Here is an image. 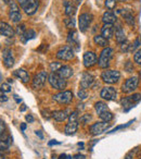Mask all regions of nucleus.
<instances>
[{"label": "nucleus", "mask_w": 141, "mask_h": 159, "mask_svg": "<svg viewBox=\"0 0 141 159\" xmlns=\"http://www.w3.org/2000/svg\"><path fill=\"white\" fill-rule=\"evenodd\" d=\"M48 81L51 87L58 91H64V89L66 87V81L55 72H51L48 75Z\"/></svg>", "instance_id": "nucleus-1"}, {"label": "nucleus", "mask_w": 141, "mask_h": 159, "mask_svg": "<svg viewBox=\"0 0 141 159\" xmlns=\"http://www.w3.org/2000/svg\"><path fill=\"white\" fill-rule=\"evenodd\" d=\"M113 56V49L110 47H105V48L102 50V52L100 53L99 60H98V64L101 69H106L110 66L111 58Z\"/></svg>", "instance_id": "nucleus-2"}, {"label": "nucleus", "mask_w": 141, "mask_h": 159, "mask_svg": "<svg viewBox=\"0 0 141 159\" xmlns=\"http://www.w3.org/2000/svg\"><path fill=\"white\" fill-rule=\"evenodd\" d=\"M101 79L108 84H115L121 79V73L117 70H106L101 73Z\"/></svg>", "instance_id": "nucleus-3"}, {"label": "nucleus", "mask_w": 141, "mask_h": 159, "mask_svg": "<svg viewBox=\"0 0 141 159\" xmlns=\"http://www.w3.org/2000/svg\"><path fill=\"white\" fill-rule=\"evenodd\" d=\"M138 85H139V77L131 76L126 80L125 83L122 85V92L125 94H130L138 89Z\"/></svg>", "instance_id": "nucleus-4"}, {"label": "nucleus", "mask_w": 141, "mask_h": 159, "mask_svg": "<svg viewBox=\"0 0 141 159\" xmlns=\"http://www.w3.org/2000/svg\"><path fill=\"white\" fill-rule=\"evenodd\" d=\"M111 128V123L105 121H99V122H96L93 123L92 125L90 126V133L93 135V136H97V135H100L102 133L106 132L109 129Z\"/></svg>", "instance_id": "nucleus-5"}, {"label": "nucleus", "mask_w": 141, "mask_h": 159, "mask_svg": "<svg viewBox=\"0 0 141 159\" xmlns=\"http://www.w3.org/2000/svg\"><path fill=\"white\" fill-rule=\"evenodd\" d=\"M52 98L58 104L67 105L73 100V93L70 91H62V92H60V93L53 95Z\"/></svg>", "instance_id": "nucleus-6"}, {"label": "nucleus", "mask_w": 141, "mask_h": 159, "mask_svg": "<svg viewBox=\"0 0 141 159\" xmlns=\"http://www.w3.org/2000/svg\"><path fill=\"white\" fill-rule=\"evenodd\" d=\"M48 80V73L46 71H41L38 74H36L33 79V82H32V86L34 89H40L45 86L46 84V81Z\"/></svg>", "instance_id": "nucleus-7"}, {"label": "nucleus", "mask_w": 141, "mask_h": 159, "mask_svg": "<svg viewBox=\"0 0 141 159\" xmlns=\"http://www.w3.org/2000/svg\"><path fill=\"white\" fill-rule=\"evenodd\" d=\"M139 100H141V94H132V95L127 96V97H124L121 102H122V106L125 108V111H128Z\"/></svg>", "instance_id": "nucleus-8"}, {"label": "nucleus", "mask_w": 141, "mask_h": 159, "mask_svg": "<svg viewBox=\"0 0 141 159\" xmlns=\"http://www.w3.org/2000/svg\"><path fill=\"white\" fill-rule=\"evenodd\" d=\"M57 58L63 61H70L74 58V50L70 46H64L57 52Z\"/></svg>", "instance_id": "nucleus-9"}, {"label": "nucleus", "mask_w": 141, "mask_h": 159, "mask_svg": "<svg viewBox=\"0 0 141 159\" xmlns=\"http://www.w3.org/2000/svg\"><path fill=\"white\" fill-rule=\"evenodd\" d=\"M100 96H101L103 99L109 100V102H112V100L116 99L117 92L113 86H105V87H103V89H101Z\"/></svg>", "instance_id": "nucleus-10"}, {"label": "nucleus", "mask_w": 141, "mask_h": 159, "mask_svg": "<svg viewBox=\"0 0 141 159\" xmlns=\"http://www.w3.org/2000/svg\"><path fill=\"white\" fill-rule=\"evenodd\" d=\"M92 14L90 13H83L79 16L78 19V24H79V30L80 32H86L87 29L90 25L91 21H92Z\"/></svg>", "instance_id": "nucleus-11"}, {"label": "nucleus", "mask_w": 141, "mask_h": 159, "mask_svg": "<svg viewBox=\"0 0 141 159\" xmlns=\"http://www.w3.org/2000/svg\"><path fill=\"white\" fill-rule=\"evenodd\" d=\"M39 6V0H26L25 5L23 6V10L28 16H33L38 9Z\"/></svg>", "instance_id": "nucleus-12"}, {"label": "nucleus", "mask_w": 141, "mask_h": 159, "mask_svg": "<svg viewBox=\"0 0 141 159\" xmlns=\"http://www.w3.org/2000/svg\"><path fill=\"white\" fill-rule=\"evenodd\" d=\"M93 82H95V77H93L90 73L85 72L82 76V80H80V87H82L83 89H87L92 86Z\"/></svg>", "instance_id": "nucleus-13"}, {"label": "nucleus", "mask_w": 141, "mask_h": 159, "mask_svg": "<svg viewBox=\"0 0 141 159\" xmlns=\"http://www.w3.org/2000/svg\"><path fill=\"white\" fill-rule=\"evenodd\" d=\"M97 63V56L93 51H87L84 53V66L86 68H91Z\"/></svg>", "instance_id": "nucleus-14"}, {"label": "nucleus", "mask_w": 141, "mask_h": 159, "mask_svg": "<svg viewBox=\"0 0 141 159\" xmlns=\"http://www.w3.org/2000/svg\"><path fill=\"white\" fill-rule=\"evenodd\" d=\"M0 35L6 36V37H13L14 30L8 23L0 21Z\"/></svg>", "instance_id": "nucleus-15"}, {"label": "nucleus", "mask_w": 141, "mask_h": 159, "mask_svg": "<svg viewBox=\"0 0 141 159\" xmlns=\"http://www.w3.org/2000/svg\"><path fill=\"white\" fill-rule=\"evenodd\" d=\"M2 59H3V63L7 68H11L14 64V58L12 56V51L10 49H5L2 51Z\"/></svg>", "instance_id": "nucleus-16"}, {"label": "nucleus", "mask_w": 141, "mask_h": 159, "mask_svg": "<svg viewBox=\"0 0 141 159\" xmlns=\"http://www.w3.org/2000/svg\"><path fill=\"white\" fill-rule=\"evenodd\" d=\"M115 30V37H116V42L118 44H122L126 40V36H125V32H124V29L122 27L121 23H116L114 26Z\"/></svg>", "instance_id": "nucleus-17"}, {"label": "nucleus", "mask_w": 141, "mask_h": 159, "mask_svg": "<svg viewBox=\"0 0 141 159\" xmlns=\"http://www.w3.org/2000/svg\"><path fill=\"white\" fill-rule=\"evenodd\" d=\"M12 144V137L8 134H2L0 139V152H7Z\"/></svg>", "instance_id": "nucleus-18"}, {"label": "nucleus", "mask_w": 141, "mask_h": 159, "mask_svg": "<svg viewBox=\"0 0 141 159\" xmlns=\"http://www.w3.org/2000/svg\"><path fill=\"white\" fill-rule=\"evenodd\" d=\"M67 43L70 44V46L73 48L75 47L76 49H78V36H77V32L72 30V31L68 32L67 35Z\"/></svg>", "instance_id": "nucleus-19"}, {"label": "nucleus", "mask_w": 141, "mask_h": 159, "mask_svg": "<svg viewBox=\"0 0 141 159\" xmlns=\"http://www.w3.org/2000/svg\"><path fill=\"white\" fill-rule=\"evenodd\" d=\"M57 73L61 77H63L64 80H67L70 77H72V75H73V69L70 68V66H62Z\"/></svg>", "instance_id": "nucleus-20"}, {"label": "nucleus", "mask_w": 141, "mask_h": 159, "mask_svg": "<svg viewBox=\"0 0 141 159\" xmlns=\"http://www.w3.org/2000/svg\"><path fill=\"white\" fill-rule=\"evenodd\" d=\"M114 34V25L113 24H104L101 29V35L105 37L106 39H110L113 37Z\"/></svg>", "instance_id": "nucleus-21"}, {"label": "nucleus", "mask_w": 141, "mask_h": 159, "mask_svg": "<svg viewBox=\"0 0 141 159\" xmlns=\"http://www.w3.org/2000/svg\"><path fill=\"white\" fill-rule=\"evenodd\" d=\"M77 129H78V121H70L65 125L64 133H65L66 135H73V134H75Z\"/></svg>", "instance_id": "nucleus-22"}, {"label": "nucleus", "mask_w": 141, "mask_h": 159, "mask_svg": "<svg viewBox=\"0 0 141 159\" xmlns=\"http://www.w3.org/2000/svg\"><path fill=\"white\" fill-rule=\"evenodd\" d=\"M68 111L67 110H57L52 112V118L58 122H62L68 118Z\"/></svg>", "instance_id": "nucleus-23"}, {"label": "nucleus", "mask_w": 141, "mask_h": 159, "mask_svg": "<svg viewBox=\"0 0 141 159\" xmlns=\"http://www.w3.org/2000/svg\"><path fill=\"white\" fill-rule=\"evenodd\" d=\"M102 21H103L104 24H113L114 22H116V16L113 12L106 11L102 16Z\"/></svg>", "instance_id": "nucleus-24"}, {"label": "nucleus", "mask_w": 141, "mask_h": 159, "mask_svg": "<svg viewBox=\"0 0 141 159\" xmlns=\"http://www.w3.org/2000/svg\"><path fill=\"white\" fill-rule=\"evenodd\" d=\"M14 75L18 76L20 80H22L23 83H27L29 81V75L24 69H19V70L14 71Z\"/></svg>", "instance_id": "nucleus-25"}, {"label": "nucleus", "mask_w": 141, "mask_h": 159, "mask_svg": "<svg viewBox=\"0 0 141 159\" xmlns=\"http://www.w3.org/2000/svg\"><path fill=\"white\" fill-rule=\"evenodd\" d=\"M64 9H65V14L67 16H73L76 13V7L70 1L64 2Z\"/></svg>", "instance_id": "nucleus-26"}, {"label": "nucleus", "mask_w": 141, "mask_h": 159, "mask_svg": "<svg viewBox=\"0 0 141 159\" xmlns=\"http://www.w3.org/2000/svg\"><path fill=\"white\" fill-rule=\"evenodd\" d=\"M122 16H123L124 20H125V22L127 23L128 25H130V26H134L135 25V18L134 16H132V13H130V12L128 11H121Z\"/></svg>", "instance_id": "nucleus-27"}, {"label": "nucleus", "mask_w": 141, "mask_h": 159, "mask_svg": "<svg viewBox=\"0 0 141 159\" xmlns=\"http://www.w3.org/2000/svg\"><path fill=\"white\" fill-rule=\"evenodd\" d=\"M93 42L96 43V45L101 47H108L109 46V39H106L105 37H103L102 35H96L93 37Z\"/></svg>", "instance_id": "nucleus-28"}, {"label": "nucleus", "mask_w": 141, "mask_h": 159, "mask_svg": "<svg viewBox=\"0 0 141 159\" xmlns=\"http://www.w3.org/2000/svg\"><path fill=\"white\" fill-rule=\"evenodd\" d=\"M95 109H96V111L98 112V115H100V113H102V112H104V111L109 110L108 106H106V104H105V102H96Z\"/></svg>", "instance_id": "nucleus-29"}, {"label": "nucleus", "mask_w": 141, "mask_h": 159, "mask_svg": "<svg viewBox=\"0 0 141 159\" xmlns=\"http://www.w3.org/2000/svg\"><path fill=\"white\" fill-rule=\"evenodd\" d=\"M99 117H100V119H101L102 121L110 122V121H112V120H113V118H114V116H113V113L111 112V111L106 110V111H104V112L100 113Z\"/></svg>", "instance_id": "nucleus-30"}, {"label": "nucleus", "mask_w": 141, "mask_h": 159, "mask_svg": "<svg viewBox=\"0 0 141 159\" xmlns=\"http://www.w3.org/2000/svg\"><path fill=\"white\" fill-rule=\"evenodd\" d=\"M9 18L11 19L14 23H19L22 20V16H21L20 11H10Z\"/></svg>", "instance_id": "nucleus-31"}, {"label": "nucleus", "mask_w": 141, "mask_h": 159, "mask_svg": "<svg viewBox=\"0 0 141 159\" xmlns=\"http://www.w3.org/2000/svg\"><path fill=\"white\" fill-rule=\"evenodd\" d=\"M64 24L67 29H72L73 30L75 27V19H73V16H68L64 20Z\"/></svg>", "instance_id": "nucleus-32"}, {"label": "nucleus", "mask_w": 141, "mask_h": 159, "mask_svg": "<svg viewBox=\"0 0 141 159\" xmlns=\"http://www.w3.org/2000/svg\"><path fill=\"white\" fill-rule=\"evenodd\" d=\"M63 66V64L62 63H60V62H51L50 63V69H51V71H52V72H55L57 73L58 71H59V69L61 68V66Z\"/></svg>", "instance_id": "nucleus-33"}, {"label": "nucleus", "mask_w": 141, "mask_h": 159, "mask_svg": "<svg viewBox=\"0 0 141 159\" xmlns=\"http://www.w3.org/2000/svg\"><path fill=\"white\" fill-rule=\"evenodd\" d=\"M116 2L117 0H105V7L109 10H113L116 7Z\"/></svg>", "instance_id": "nucleus-34"}, {"label": "nucleus", "mask_w": 141, "mask_h": 159, "mask_svg": "<svg viewBox=\"0 0 141 159\" xmlns=\"http://www.w3.org/2000/svg\"><path fill=\"white\" fill-rule=\"evenodd\" d=\"M132 122H135V119H134V120H130V121L128 122V123H126V124H123V125H118V126H116V128L113 129V130L111 131V132H109V133H115V132H116V131H118V130H122V129L128 128V126H129L130 124L132 123Z\"/></svg>", "instance_id": "nucleus-35"}, {"label": "nucleus", "mask_w": 141, "mask_h": 159, "mask_svg": "<svg viewBox=\"0 0 141 159\" xmlns=\"http://www.w3.org/2000/svg\"><path fill=\"white\" fill-rule=\"evenodd\" d=\"M121 50L125 53L128 52V51H130V44L127 42V40H125V42L121 44Z\"/></svg>", "instance_id": "nucleus-36"}, {"label": "nucleus", "mask_w": 141, "mask_h": 159, "mask_svg": "<svg viewBox=\"0 0 141 159\" xmlns=\"http://www.w3.org/2000/svg\"><path fill=\"white\" fill-rule=\"evenodd\" d=\"M134 60H135V62H136V63L141 64V49H138V50L135 52Z\"/></svg>", "instance_id": "nucleus-37"}, {"label": "nucleus", "mask_w": 141, "mask_h": 159, "mask_svg": "<svg viewBox=\"0 0 141 159\" xmlns=\"http://www.w3.org/2000/svg\"><path fill=\"white\" fill-rule=\"evenodd\" d=\"M35 36H36L35 31H33V30H28V31H26V34H25V37H26V39H27V40L33 39V38H35Z\"/></svg>", "instance_id": "nucleus-38"}, {"label": "nucleus", "mask_w": 141, "mask_h": 159, "mask_svg": "<svg viewBox=\"0 0 141 159\" xmlns=\"http://www.w3.org/2000/svg\"><path fill=\"white\" fill-rule=\"evenodd\" d=\"M91 115H88V113H86V115H83L82 117H80V122L82 123H88L89 121L91 120Z\"/></svg>", "instance_id": "nucleus-39"}, {"label": "nucleus", "mask_w": 141, "mask_h": 159, "mask_svg": "<svg viewBox=\"0 0 141 159\" xmlns=\"http://www.w3.org/2000/svg\"><path fill=\"white\" fill-rule=\"evenodd\" d=\"M78 97H79V99H82V100H84V99H86L87 97H88V93H87V91L86 89H80L79 92H78Z\"/></svg>", "instance_id": "nucleus-40"}, {"label": "nucleus", "mask_w": 141, "mask_h": 159, "mask_svg": "<svg viewBox=\"0 0 141 159\" xmlns=\"http://www.w3.org/2000/svg\"><path fill=\"white\" fill-rule=\"evenodd\" d=\"M68 119L70 121H78V112L77 111H74L68 116Z\"/></svg>", "instance_id": "nucleus-41"}, {"label": "nucleus", "mask_w": 141, "mask_h": 159, "mask_svg": "<svg viewBox=\"0 0 141 159\" xmlns=\"http://www.w3.org/2000/svg\"><path fill=\"white\" fill-rule=\"evenodd\" d=\"M5 131H6V123L2 119H0V136L2 134H5Z\"/></svg>", "instance_id": "nucleus-42"}, {"label": "nucleus", "mask_w": 141, "mask_h": 159, "mask_svg": "<svg viewBox=\"0 0 141 159\" xmlns=\"http://www.w3.org/2000/svg\"><path fill=\"white\" fill-rule=\"evenodd\" d=\"M0 89H1L2 92H5V93H8V92H11V86H10L8 83H3Z\"/></svg>", "instance_id": "nucleus-43"}, {"label": "nucleus", "mask_w": 141, "mask_h": 159, "mask_svg": "<svg viewBox=\"0 0 141 159\" xmlns=\"http://www.w3.org/2000/svg\"><path fill=\"white\" fill-rule=\"evenodd\" d=\"M139 47V39H136L134 45H130V51H136V49Z\"/></svg>", "instance_id": "nucleus-44"}, {"label": "nucleus", "mask_w": 141, "mask_h": 159, "mask_svg": "<svg viewBox=\"0 0 141 159\" xmlns=\"http://www.w3.org/2000/svg\"><path fill=\"white\" fill-rule=\"evenodd\" d=\"M9 6H10V9H11L10 11H19V10H20V9H19V7H18V5H16L14 1H12Z\"/></svg>", "instance_id": "nucleus-45"}, {"label": "nucleus", "mask_w": 141, "mask_h": 159, "mask_svg": "<svg viewBox=\"0 0 141 159\" xmlns=\"http://www.w3.org/2000/svg\"><path fill=\"white\" fill-rule=\"evenodd\" d=\"M7 100H8L7 95L5 94V92H2L1 89H0V102H7Z\"/></svg>", "instance_id": "nucleus-46"}, {"label": "nucleus", "mask_w": 141, "mask_h": 159, "mask_svg": "<svg viewBox=\"0 0 141 159\" xmlns=\"http://www.w3.org/2000/svg\"><path fill=\"white\" fill-rule=\"evenodd\" d=\"M25 119H26V121L28 122V123H33L34 120H35V119H34V117H33L32 115H27L26 117H25Z\"/></svg>", "instance_id": "nucleus-47"}, {"label": "nucleus", "mask_w": 141, "mask_h": 159, "mask_svg": "<svg viewBox=\"0 0 141 159\" xmlns=\"http://www.w3.org/2000/svg\"><path fill=\"white\" fill-rule=\"evenodd\" d=\"M124 159H134V154H132L131 152H128V154L126 155V156H125V158H124Z\"/></svg>", "instance_id": "nucleus-48"}, {"label": "nucleus", "mask_w": 141, "mask_h": 159, "mask_svg": "<svg viewBox=\"0 0 141 159\" xmlns=\"http://www.w3.org/2000/svg\"><path fill=\"white\" fill-rule=\"evenodd\" d=\"M16 2L19 3V5L21 6V7L23 8V6L25 5V2H26V0H16Z\"/></svg>", "instance_id": "nucleus-49"}, {"label": "nucleus", "mask_w": 141, "mask_h": 159, "mask_svg": "<svg viewBox=\"0 0 141 159\" xmlns=\"http://www.w3.org/2000/svg\"><path fill=\"white\" fill-rule=\"evenodd\" d=\"M13 97H14V100H15V102H18V104H20V102H22V99H21V98H20V97H19V96H18V95H14V96H13Z\"/></svg>", "instance_id": "nucleus-50"}, {"label": "nucleus", "mask_w": 141, "mask_h": 159, "mask_svg": "<svg viewBox=\"0 0 141 159\" xmlns=\"http://www.w3.org/2000/svg\"><path fill=\"white\" fill-rule=\"evenodd\" d=\"M59 144H61L60 142H55V141H51V142H49V145H59Z\"/></svg>", "instance_id": "nucleus-51"}, {"label": "nucleus", "mask_w": 141, "mask_h": 159, "mask_svg": "<svg viewBox=\"0 0 141 159\" xmlns=\"http://www.w3.org/2000/svg\"><path fill=\"white\" fill-rule=\"evenodd\" d=\"M36 135H37V136L39 137V139H42V137H44V136H42L41 133H40V131H36Z\"/></svg>", "instance_id": "nucleus-52"}, {"label": "nucleus", "mask_w": 141, "mask_h": 159, "mask_svg": "<svg viewBox=\"0 0 141 159\" xmlns=\"http://www.w3.org/2000/svg\"><path fill=\"white\" fill-rule=\"evenodd\" d=\"M67 158V156H66L65 154H62V155H60V157H59V159H66Z\"/></svg>", "instance_id": "nucleus-53"}, {"label": "nucleus", "mask_w": 141, "mask_h": 159, "mask_svg": "<svg viewBox=\"0 0 141 159\" xmlns=\"http://www.w3.org/2000/svg\"><path fill=\"white\" fill-rule=\"evenodd\" d=\"M25 129H26V124H25V123H22V124H21V130H22V131H25Z\"/></svg>", "instance_id": "nucleus-54"}, {"label": "nucleus", "mask_w": 141, "mask_h": 159, "mask_svg": "<svg viewBox=\"0 0 141 159\" xmlns=\"http://www.w3.org/2000/svg\"><path fill=\"white\" fill-rule=\"evenodd\" d=\"M2 1L6 3V5H10V3L12 2V0H2Z\"/></svg>", "instance_id": "nucleus-55"}, {"label": "nucleus", "mask_w": 141, "mask_h": 159, "mask_svg": "<svg viewBox=\"0 0 141 159\" xmlns=\"http://www.w3.org/2000/svg\"><path fill=\"white\" fill-rule=\"evenodd\" d=\"M74 158H76V159H79V158H85V156H83V155H76Z\"/></svg>", "instance_id": "nucleus-56"}, {"label": "nucleus", "mask_w": 141, "mask_h": 159, "mask_svg": "<svg viewBox=\"0 0 141 159\" xmlns=\"http://www.w3.org/2000/svg\"><path fill=\"white\" fill-rule=\"evenodd\" d=\"M25 109H26V106H25V105H22V108H21V111H24Z\"/></svg>", "instance_id": "nucleus-57"}, {"label": "nucleus", "mask_w": 141, "mask_h": 159, "mask_svg": "<svg viewBox=\"0 0 141 159\" xmlns=\"http://www.w3.org/2000/svg\"><path fill=\"white\" fill-rule=\"evenodd\" d=\"M117 1H119V2H127L129 0H117Z\"/></svg>", "instance_id": "nucleus-58"}, {"label": "nucleus", "mask_w": 141, "mask_h": 159, "mask_svg": "<svg viewBox=\"0 0 141 159\" xmlns=\"http://www.w3.org/2000/svg\"><path fill=\"white\" fill-rule=\"evenodd\" d=\"M0 159H7V158H6V157L3 156L2 154H0Z\"/></svg>", "instance_id": "nucleus-59"}, {"label": "nucleus", "mask_w": 141, "mask_h": 159, "mask_svg": "<svg viewBox=\"0 0 141 159\" xmlns=\"http://www.w3.org/2000/svg\"><path fill=\"white\" fill-rule=\"evenodd\" d=\"M139 76H140V80H141V71L139 72Z\"/></svg>", "instance_id": "nucleus-60"}, {"label": "nucleus", "mask_w": 141, "mask_h": 159, "mask_svg": "<svg viewBox=\"0 0 141 159\" xmlns=\"http://www.w3.org/2000/svg\"><path fill=\"white\" fill-rule=\"evenodd\" d=\"M140 40H141V35H140Z\"/></svg>", "instance_id": "nucleus-61"}, {"label": "nucleus", "mask_w": 141, "mask_h": 159, "mask_svg": "<svg viewBox=\"0 0 141 159\" xmlns=\"http://www.w3.org/2000/svg\"><path fill=\"white\" fill-rule=\"evenodd\" d=\"M140 159H141V158H140Z\"/></svg>", "instance_id": "nucleus-62"}]
</instances>
